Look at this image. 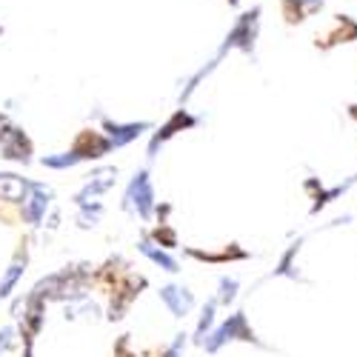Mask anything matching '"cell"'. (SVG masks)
<instances>
[{
	"instance_id": "obj_27",
	"label": "cell",
	"mask_w": 357,
	"mask_h": 357,
	"mask_svg": "<svg viewBox=\"0 0 357 357\" xmlns=\"http://www.w3.org/2000/svg\"><path fill=\"white\" fill-rule=\"evenodd\" d=\"M226 3H229L231 9H237V6H241V0H226Z\"/></svg>"
},
{
	"instance_id": "obj_15",
	"label": "cell",
	"mask_w": 357,
	"mask_h": 357,
	"mask_svg": "<svg viewBox=\"0 0 357 357\" xmlns=\"http://www.w3.org/2000/svg\"><path fill=\"white\" fill-rule=\"evenodd\" d=\"M32 183L35 181H29L17 172H0V200L9 206H20L32 192Z\"/></svg>"
},
{
	"instance_id": "obj_3",
	"label": "cell",
	"mask_w": 357,
	"mask_h": 357,
	"mask_svg": "<svg viewBox=\"0 0 357 357\" xmlns=\"http://www.w3.org/2000/svg\"><path fill=\"white\" fill-rule=\"evenodd\" d=\"M234 340L263 346V343L257 340L255 329L249 326V320H246V312H234V314H229L220 326L215 323V329L206 335V340H203V351H206V354H218L226 343H234Z\"/></svg>"
},
{
	"instance_id": "obj_8",
	"label": "cell",
	"mask_w": 357,
	"mask_h": 357,
	"mask_svg": "<svg viewBox=\"0 0 357 357\" xmlns=\"http://www.w3.org/2000/svg\"><path fill=\"white\" fill-rule=\"evenodd\" d=\"M114 183H117V166H98V169H92V172L86 174V181L75 192L72 203L80 206V203H89V200H98L109 189H114Z\"/></svg>"
},
{
	"instance_id": "obj_28",
	"label": "cell",
	"mask_w": 357,
	"mask_h": 357,
	"mask_svg": "<svg viewBox=\"0 0 357 357\" xmlns=\"http://www.w3.org/2000/svg\"><path fill=\"white\" fill-rule=\"evenodd\" d=\"M6 35V29H3V23H0V38H3Z\"/></svg>"
},
{
	"instance_id": "obj_12",
	"label": "cell",
	"mask_w": 357,
	"mask_h": 357,
	"mask_svg": "<svg viewBox=\"0 0 357 357\" xmlns=\"http://www.w3.org/2000/svg\"><path fill=\"white\" fill-rule=\"evenodd\" d=\"M26 266H29V246L20 243L17 252H15V257L6 266L3 278H0V301H12V297H15V289L20 286V280L26 275Z\"/></svg>"
},
{
	"instance_id": "obj_20",
	"label": "cell",
	"mask_w": 357,
	"mask_h": 357,
	"mask_svg": "<svg viewBox=\"0 0 357 357\" xmlns=\"http://www.w3.org/2000/svg\"><path fill=\"white\" fill-rule=\"evenodd\" d=\"M43 169H52V172H69V169H75V166H80L83 160H80V155L75 152V149L69 146L66 152H54V155H43L40 160H38Z\"/></svg>"
},
{
	"instance_id": "obj_9",
	"label": "cell",
	"mask_w": 357,
	"mask_h": 357,
	"mask_svg": "<svg viewBox=\"0 0 357 357\" xmlns=\"http://www.w3.org/2000/svg\"><path fill=\"white\" fill-rule=\"evenodd\" d=\"M155 129V123H149V121H112V117H100V132L114 143V149H126L129 143H135L137 137L149 135Z\"/></svg>"
},
{
	"instance_id": "obj_10",
	"label": "cell",
	"mask_w": 357,
	"mask_h": 357,
	"mask_svg": "<svg viewBox=\"0 0 357 357\" xmlns=\"http://www.w3.org/2000/svg\"><path fill=\"white\" fill-rule=\"evenodd\" d=\"M158 297H160V303L169 309V314H172L174 320L189 317V314L195 312V306H197L195 291L186 289L183 283H163V286L158 289Z\"/></svg>"
},
{
	"instance_id": "obj_26",
	"label": "cell",
	"mask_w": 357,
	"mask_h": 357,
	"mask_svg": "<svg viewBox=\"0 0 357 357\" xmlns=\"http://www.w3.org/2000/svg\"><path fill=\"white\" fill-rule=\"evenodd\" d=\"M349 114H351L354 121H357V103H351V106H349Z\"/></svg>"
},
{
	"instance_id": "obj_6",
	"label": "cell",
	"mask_w": 357,
	"mask_h": 357,
	"mask_svg": "<svg viewBox=\"0 0 357 357\" xmlns=\"http://www.w3.org/2000/svg\"><path fill=\"white\" fill-rule=\"evenodd\" d=\"M35 146L29 140V135L15 126V123H3L0 126V158L3 160H12V163H20V166H29L35 158Z\"/></svg>"
},
{
	"instance_id": "obj_18",
	"label": "cell",
	"mask_w": 357,
	"mask_h": 357,
	"mask_svg": "<svg viewBox=\"0 0 357 357\" xmlns=\"http://www.w3.org/2000/svg\"><path fill=\"white\" fill-rule=\"evenodd\" d=\"M63 317L66 320H100V306L98 303H92L89 301V294L86 297H80V301H69V303H63Z\"/></svg>"
},
{
	"instance_id": "obj_22",
	"label": "cell",
	"mask_w": 357,
	"mask_h": 357,
	"mask_svg": "<svg viewBox=\"0 0 357 357\" xmlns=\"http://www.w3.org/2000/svg\"><path fill=\"white\" fill-rule=\"evenodd\" d=\"M146 237H152V241L155 243H160L163 249H177V246H181V237H177V231L172 229V223H160L158 229H152V231H149Z\"/></svg>"
},
{
	"instance_id": "obj_1",
	"label": "cell",
	"mask_w": 357,
	"mask_h": 357,
	"mask_svg": "<svg viewBox=\"0 0 357 357\" xmlns=\"http://www.w3.org/2000/svg\"><path fill=\"white\" fill-rule=\"evenodd\" d=\"M260 15H263V9L260 6H252V9H246V12H241V15L234 17L231 29L226 32V38H223V43L218 49L220 61H223L229 52H241L246 57H255L257 38H260Z\"/></svg>"
},
{
	"instance_id": "obj_23",
	"label": "cell",
	"mask_w": 357,
	"mask_h": 357,
	"mask_svg": "<svg viewBox=\"0 0 357 357\" xmlns=\"http://www.w3.org/2000/svg\"><path fill=\"white\" fill-rule=\"evenodd\" d=\"M237 291H241V283H237V278H229V275H223L220 280H218V306H231L234 303V297H237Z\"/></svg>"
},
{
	"instance_id": "obj_13",
	"label": "cell",
	"mask_w": 357,
	"mask_h": 357,
	"mask_svg": "<svg viewBox=\"0 0 357 357\" xmlns=\"http://www.w3.org/2000/svg\"><path fill=\"white\" fill-rule=\"evenodd\" d=\"M349 40H357V20L351 15H335L329 32L317 35L314 46L317 49H332L337 43H349Z\"/></svg>"
},
{
	"instance_id": "obj_2",
	"label": "cell",
	"mask_w": 357,
	"mask_h": 357,
	"mask_svg": "<svg viewBox=\"0 0 357 357\" xmlns=\"http://www.w3.org/2000/svg\"><path fill=\"white\" fill-rule=\"evenodd\" d=\"M155 206H158V197H155V183H152V172H149L146 166L137 169L129 183L123 189V200H121V209L143 223L152 220L155 215Z\"/></svg>"
},
{
	"instance_id": "obj_16",
	"label": "cell",
	"mask_w": 357,
	"mask_h": 357,
	"mask_svg": "<svg viewBox=\"0 0 357 357\" xmlns=\"http://www.w3.org/2000/svg\"><path fill=\"white\" fill-rule=\"evenodd\" d=\"M323 6H326V0H280V12H283L286 23H291V26L323 12Z\"/></svg>"
},
{
	"instance_id": "obj_5",
	"label": "cell",
	"mask_w": 357,
	"mask_h": 357,
	"mask_svg": "<svg viewBox=\"0 0 357 357\" xmlns=\"http://www.w3.org/2000/svg\"><path fill=\"white\" fill-rule=\"evenodd\" d=\"M52 203H54V192L52 186H46L43 181H35L32 183V192L29 197L20 203V220L29 226V229H40L52 212Z\"/></svg>"
},
{
	"instance_id": "obj_21",
	"label": "cell",
	"mask_w": 357,
	"mask_h": 357,
	"mask_svg": "<svg viewBox=\"0 0 357 357\" xmlns=\"http://www.w3.org/2000/svg\"><path fill=\"white\" fill-rule=\"evenodd\" d=\"M192 260H203V263H226V260H243L246 252H241L237 246H229L226 252H203V249H183Z\"/></svg>"
},
{
	"instance_id": "obj_19",
	"label": "cell",
	"mask_w": 357,
	"mask_h": 357,
	"mask_svg": "<svg viewBox=\"0 0 357 357\" xmlns=\"http://www.w3.org/2000/svg\"><path fill=\"white\" fill-rule=\"evenodd\" d=\"M75 223H77V229H83V231H89V229H98V223H100V218H103V203L100 200H89V203H80V206H75Z\"/></svg>"
},
{
	"instance_id": "obj_24",
	"label": "cell",
	"mask_w": 357,
	"mask_h": 357,
	"mask_svg": "<svg viewBox=\"0 0 357 357\" xmlns=\"http://www.w3.org/2000/svg\"><path fill=\"white\" fill-rule=\"evenodd\" d=\"M20 346V332H17V326H3L0 329V354H6V351H12V349H17Z\"/></svg>"
},
{
	"instance_id": "obj_11",
	"label": "cell",
	"mask_w": 357,
	"mask_h": 357,
	"mask_svg": "<svg viewBox=\"0 0 357 357\" xmlns=\"http://www.w3.org/2000/svg\"><path fill=\"white\" fill-rule=\"evenodd\" d=\"M72 149L80 155L83 163H89V160H103L106 155H112V152H114V143H112L103 132H98V129H83V132L75 137Z\"/></svg>"
},
{
	"instance_id": "obj_4",
	"label": "cell",
	"mask_w": 357,
	"mask_h": 357,
	"mask_svg": "<svg viewBox=\"0 0 357 357\" xmlns=\"http://www.w3.org/2000/svg\"><path fill=\"white\" fill-rule=\"evenodd\" d=\"M200 126V117L197 114H192L186 106H181V109H174L169 117H166V123L163 126H158L152 135H149V146H146V158L149 160H155L158 158V152L169 143V140H174L181 132H192V129H197Z\"/></svg>"
},
{
	"instance_id": "obj_7",
	"label": "cell",
	"mask_w": 357,
	"mask_h": 357,
	"mask_svg": "<svg viewBox=\"0 0 357 357\" xmlns=\"http://www.w3.org/2000/svg\"><path fill=\"white\" fill-rule=\"evenodd\" d=\"M149 280L143 275H132V272H126L121 280H114V286H112V303H109L106 320H123V314L129 312V306L140 297V289Z\"/></svg>"
},
{
	"instance_id": "obj_17",
	"label": "cell",
	"mask_w": 357,
	"mask_h": 357,
	"mask_svg": "<svg viewBox=\"0 0 357 357\" xmlns=\"http://www.w3.org/2000/svg\"><path fill=\"white\" fill-rule=\"evenodd\" d=\"M215 320H218V301L212 297V301H206V306L200 309L197 314V323H195V332H192V343L195 346H203L206 335H209L215 329Z\"/></svg>"
},
{
	"instance_id": "obj_14",
	"label": "cell",
	"mask_w": 357,
	"mask_h": 357,
	"mask_svg": "<svg viewBox=\"0 0 357 357\" xmlns=\"http://www.w3.org/2000/svg\"><path fill=\"white\" fill-rule=\"evenodd\" d=\"M137 252L149 260V263H155L160 272H166V275H177L181 272V260H177L174 255H169V249H163L160 243H155L152 237H140V243H137Z\"/></svg>"
},
{
	"instance_id": "obj_25",
	"label": "cell",
	"mask_w": 357,
	"mask_h": 357,
	"mask_svg": "<svg viewBox=\"0 0 357 357\" xmlns=\"http://www.w3.org/2000/svg\"><path fill=\"white\" fill-rule=\"evenodd\" d=\"M186 346H189V335H186V332H177V335L172 337V343L163 349V357H183Z\"/></svg>"
}]
</instances>
